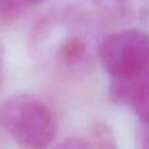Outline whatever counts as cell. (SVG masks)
<instances>
[{
	"mask_svg": "<svg viewBox=\"0 0 149 149\" xmlns=\"http://www.w3.org/2000/svg\"><path fill=\"white\" fill-rule=\"evenodd\" d=\"M0 123L25 149H46L58 132V119L46 102L29 94H16L0 106Z\"/></svg>",
	"mask_w": 149,
	"mask_h": 149,
	"instance_id": "cell-1",
	"label": "cell"
},
{
	"mask_svg": "<svg viewBox=\"0 0 149 149\" xmlns=\"http://www.w3.org/2000/svg\"><path fill=\"white\" fill-rule=\"evenodd\" d=\"M98 55L111 79H128L149 72V39L140 29H123L107 36L98 47Z\"/></svg>",
	"mask_w": 149,
	"mask_h": 149,
	"instance_id": "cell-2",
	"label": "cell"
},
{
	"mask_svg": "<svg viewBox=\"0 0 149 149\" xmlns=\"http://www.w3.org/2000/svg\"><path fill=\"white\" fill-rule=\"evenodd\" d=\"M109 95L113 102L131 106L137 118L147 124L149 113V72L128 79H111Z\"/></svg>",
	"mask_w": 149,
	"mask_h": 149,
	"instance_id": "cell-3",
	"label": "cell"
},
{
	"mask_svg": "<svg viewBox=\"0 0 149 149\" xmlns=\"http://www.w3.org/2000/svg\"><path fill=\"white\" fill-rule=\"evenodd\" d=\"M89 55V42L81 34H67L58 41L56 49H55L56 63L63 68L80 67L86 62Z\"/></svg>",
	"mask_w": 149,
	"mask_h": 149,
	"instance_id": "cell-4",
	"label": "cell"
},
{
	"mask_svg": "<svg viewBox=\"0 0 149 149\" xmlns=\"http://www.w3.org/2000/svg\"><path fill=\"white\" fill-rule=\"evenodd\" d=\"M89 141L94 149H119L113 128L103 122H95L92 126Z\"/></svg>",
	"mask_w": 149,
	"mask_h": 149,
	"instance_id": "cell-5",
	"label": "cell"
},
{
	"mask_svg": "<svg viewBox=\"0 0 149 149\" xmlns=\"http://www.w3.org/2000/svg\"><path fill=\"white\" fill-rule=\"evenodd\" d=\"M26 5L22 0H0V22L12 24L24 13Z\"/></svg>",
	"mask_w": 149,
	"mask_h": 149,
	"instance_id": "cell-6",
	"label": "cell"
},
{
	"mask_svg": "<svg viewBox=\"0 0 149 149\" xmlns=\"http://www.w3.org/2000/svg\"><path fill=\"white\" fill-rule=\"evenodd\" d=\"M54 149H94L92 143L82 137H68L58 144Z\"/></svg>",
	"mask_w": 149,
	"mask_h": 149,
	"instance_id": "cell-7",
	"label": "cell"
},
{
	"mask_svg": "<svg viewBox=\"0 0 149 149\" xmlns=\"http://www.w3.org/2000/svg\"><path fill=\"white\" fill-rule=\"evenodd\" d=\"M93 3L106 12H122L128 5V0H93Z\"/></svg>",
	"mask_w": 149,
	"mask_h": 149,
	"instance_id": "cell-8",
	"label": "cell"
},
{
	"mask_svg": "<svg viewBox=\"0 0 149 149\" xmlns=\"http://www.w3.org/2000/svg\"><path fill=\"white\" fill-rule=\"evenodd\" d=\"M3 76H4V47L0 42V84L3 81Z\"/></svg>",
	"mask_w": 149,
	"mask_h": 149,
	"instance_id": "cell-9",
	"label": "cell"
},
{
	"mask_svg": "<svg viewBox=\"0 0 149 149\" xmlns=\"http://www.w3.org/2000/svg\"><path fill=\"white\" fill-rule=\"evenodd\" d=\"M139 149H148V135L145 130H143L141 136L139 137Z\"/></svg>",
	"mask_w": 149,
	"mask_h": 149,
	"instance_id": "cell-10",
	"label": "cell"
},
{
	"mask_svg": "<svg viewBox=\"0 0 149 149\" xmlns=\"http://www.w3.org/2000/svg\"><path fill=\"white\" fill-rule=\"evenodd\" d=\"M24 4L26 5V8H30V7H34V5H38L39 3H42L43 0H22Z\"/></svg>",
	"mask_w": 149,
	"mask_h": 149,
	"instance_id": "cell-11",
	"label": "cell"
}]
</instances>
